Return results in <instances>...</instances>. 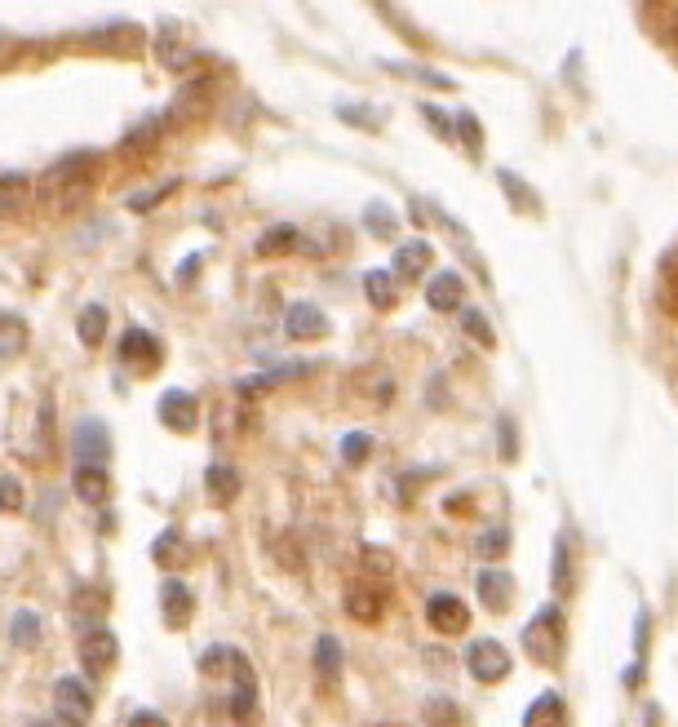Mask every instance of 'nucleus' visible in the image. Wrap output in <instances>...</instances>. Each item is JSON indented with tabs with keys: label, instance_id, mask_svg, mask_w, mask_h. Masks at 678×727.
I'll return each mask as SVG.
<instances>
[{
	"label": "nucleus",
	"instance_id": "f257e3e1",
	"mask_svg": "<svg viewBox=\"0 0 678 727\" xmlns=\"http://www.w3.org/2000/svg\"><path fill=\"white\" fill-rule=\"evenodd\" d=\"M563 643H568V621H563L559 608H541L523 626V648H528V657L537 665H546V670H554L563 661Z\"/></svg>",
	"mask_w": 678,
	"mask_h": 727
},
{
	"label": "nucleus",
	"instance_id": "f03ea898",
	"mask_svg": "<svg viewBox=\"0 0 678 727\" xmlns=\"http://www.w3.org/2000/svg\"><path fill=\"white\" fill-rule=\"evenodd\" d=\"M253 719H258V683H253V665L240 657L231 670V723L249 727Z\"/></svg>",
	"mask_w": 678,
	"mask_h": 727
},
{
	"label": "nucleus",
	"instance_id": "7ed1b4c3",
	"mask_svg": "<svg viewBox=\"0 0 678 727\" xmlns=\"http://www.w3.org/2000/svg\"><path fill=\"white\" fill-rule=\"evenodd\" d=\"M466 665H470V674H475L479 683H497V679H506L510 674V652L501 648L497 639H475L470 643V652H466Z\"/></svg>",
	"mask_w": 678,
	"mask_h": 727
},
{
	"label": "nucleus",
	"instance_id": "20e7f679",
	"mask_svg": "<svg viewBox=\"0 0 678 727\" xmlns=\"http://www.w3.org/2000/svg\"><path fill=\"white\" fill-rule=\"evenodd\" d=\"M54 710L63 714V719L71 727H85L89 714H94V696H89V688L80 679H71V674H63V679L54 683Z\"/></svg>",
	"mask_w": 678,
	"mask_h": 727
},
{
	"label": "nucleus",
	"instance_id": "39448f33",
	"mask_svg": "<svg viewBox=\"0 0 678 727\" xmlns=\"http://www.w3.org/2000/svg\"><path fill=\"white\" fill-rule=\"evenodd\" d=\"M116 657H120V643L107 626H89L80 634V661L89 665V674H107L116 665Z\"/></svg>",
	"mask_w": 678,
	"mask_h": 727
},
{
	"label": "nucleus",
	"instance_id": "423d86ee",
	"mask_svg": "<svg viewBox=\"0 0 678 727\" xmlns=\"http://www.w3.org/2000/svg\"><path fill=\"white\" fill-rule=\"evenodd\" d=\"M156 413H160V422L169 426V430H178V435H191L195 417H200V408H195V395L191 391H164Z\"/></svg>",
	"mask_w": 678,
	"mask_h": 727
},
{
	"label": "nucleus",
	"instance_id": "0eeeda50",
	"mask_svg": "<svg viewBox=\"0 0 678 727\" xmlns=\"http://www.w3.org/2000/svg\"><path fill=\"white\" fill-rule=\"evenodd\" d=\"M120 360H125L129 368L151 373V368H160V342L147 329H129L125 337H120Z\"/></svg>",
	"mask_w": 678,
	"mask_h": 727
},
{
	"label": "nucleus",
	"instance_id": "6e6552de",
	"mask_svg": "<svg viewBox=\"0 0 678 727\" xmlns=\"http://www.w3.org/2000/svg\"><path fill=\"white\" fill-rule=\"evenodd\" d=\"M426 617H430V626H435L439 634H461L470 626V612H466V603H461L457 595H435L426 603Z\"/></svg>",
	"mask_w": 678,
	"mask_h": 727
},
{
	"label": "nucleus",
	"instance_id": "1a4fd4ad",
	"mask_svg": "<svg viewBox=\"0 0 678 727\" xmlns=\"http://www.w3.org/2000/svg\"><path fill=\"white\" fill-rule=\"evenodd\" d=\"M479 599L488 612H506L515 603V577L506 568H484L479 572Z\"/></svg>",
	"mask_w": 678,
	"mask_h": 727
},
{
	"label": "nucleus",
	"instance_id": "9d476101",
	"mask_svg": "<svg viewBox=\"0 0 678 727\" xmlns=\"http://www.w3.org/2000/svg\"><path fill=\"white\" fill-rule=\"evenodd\" d=\"M346 612H351L355 621H382V612H386V590L373 586V581H355V586L346 590Z\"/></svg>",
	"mask_w": 678,
	"mask_h": 727
},
{
	"label": "nucleus",
	"instance_id": "9b49d317",
	"mask_svg": "<svg viewBox=\"0 0 678 727\" xmlns=\"http://www.w3.org/2000/svg\"><path fill=\"white\" fill-rule=\"evenodd\" d=\"M71 444H76V453H80V466H94V462H102V457L111 453V435H107V426L94 422V417L76 426Z\"/></svg>",
	"mask_w": 678,
	"mask_h": 727
},
{
	"label": "nucleus",
	"instance_id": "f8f14e48",
	"mask_svg": "<svg viewBox=\"0 0 678 727\" xmlns=\"http://www.w3.org/2000/svg\"><path fill=\"white\" fill-rule=\"evenodd\" d=\"M160 612H164V626L182 630L191 621V612H195L191 590L182 586V581H164V586H160Z\"/></svg>",
	"mask_w": 678,
	"mask_h": 727
},
{
	"label": "nucleus",
	"instance_id": "ddd939ff",
	"mask_svg": "<svg viewBox=\"0 0 678 727\" xmlns=\"http://www.w3.org/2000/svg\"><path fill=\"white\" fill-rule=\"evenodd\" d=\"M284 333L293 337V342H311V337H324L328 333V320L320 311H315L311 302H297L289 315H284Z\"/></svg>",
	"mask_w": 678,
	"mask_h": 727
},
{
	"label": "nucleus",
	"instance_id": "4468645a",
	"mask_svg": "<svg viewBox=\"0 0 678 727\" xmlns=\"http://www.w3.org/2000/svg\"><path fill=\"white\" fill-rule=\"evenodd\" d=\"M523 727H568V705L559 692H541L523 714Z\"/></svg>",
	"mask_w": 678,
	"mask_h": 727
},
{
	"label": "nucleus",
	"instance_id": "2eb2a0df",
	"mask_svg": "<svg viewBox=\"0 0 678 727\" xmlns=\"http://www.w3.org/2000/svg\"><path fill=\"white\" fill-rule=\"evenodd\" d=\"M426 302H430V311H457L461 306V275L439 271L435 280L426 284Z\"/></svg>",
	"mask_w": 678,
	"mask_h": 727
},
{
	"label": "nucleus",
	"instance_id": "dca6fc26",
	"mask_svg": "<svg viewBox=\"0 0 678 727\" xmlns=\"http://www.w3.org/2000/svg\"><path fill=\"white\" fill-rule=\"evenodd\" d=\"M32 200V178L27 173H0V218H14Z\"/></svg>",
	"mask_w": 678,
	"mask_h": 727
},
{
	"label": "nucleus",
	"instance_id": "f3484780",
	"mask_svg": "<svg viewBox=\"0 0 678 727\" xmlns=\"http://www.w3.org/2000/svg\"><path fill=\"white\" fill-rule=\"evenodd\" d=\"M204 484H209V501H218V506H231L235 497H240V470L213 462L204 470Z\"/></svg>",
	"mask_w": 678,
	"mask_h": 727
},
{
	"label": "nucleus",
	"instance_id": "a211bd4d",
	"mask_svg": "<svg viewBox=\"0 0 678 727\" xmlns=\"http://www.w3.org/2000/svg\"><path fill=\"white\" fill-rule=\"evenodd\" d=\"M107 493H111V479H107V470H102V466H80L76 470V497L80 501H89V506H102V501H107Z\"/></svg>",
	"mask_w": 678,
	"mask_h": 727
},
{
	"label": "nucleus",
	"instance_id": "6ab92c4d",
	"mask_svg": "<svg viewBox=\"0 0 678 727\" xmlns=\"http://www.w3.org/2000/svg\"><path fill=\"white\" fill-rule=\"evenodd\" d=\"M430 266V244L426 240H404L395 249V275H426Z\"/></svg>",
	"mask_w": 678,
	"mask_h": 727
},
{
	"label": "nucleus",
	"instance_id": "aec40b11",
	"mask_svg": "<svg viewBox=\"0 0 678 727\" xmlns=\"http://www.w3.org/2000/svg\"><path fill=\"white\" fill-rule=\"evenodd\" d=\"M315 670H320L324 679H337V674H342V643H337L333 634H320V643H315Z\"/></svg>",
	"mask_w": 678,
	"mask_h": 727
},
{
	"label": "nucleus",
	"instance_id": "412c9836",
	"mask_svg": "<svg viewBox=\"0 0 678 727\" xmlns=\"http://www.w3.org/2000/svg\"><path fill=\"white\" fill-rule=\"evenodd\" d=\"M76 333H80V342H85V346H98L102 337H107V306H85V311H80Z\"/></svg>",
	"mask_w": 678,
	"mask_h": 727
},
{
	"label": "nucleus",
	"instance_id": "4be33fe9",
	"mask_svg": "<svg viewBox=\"0 0 678 727\" xmlns=\"http://www.w3.org/2000/svg\"><path fill=\"white\" fill-rule=\"evenodd\" d=\"M497 182H501V187H506V196H510V204H515V209H523V213H528V209H537V191H532V187H523V182H519L510 169H497Z\"/></svg>",
	"mask_w": 678,
	"mask_h": 727
},
{
	"label": "nucleus",
	"instance_id": "5701e85b",
	"mask_svg": "<svg viewBox=\"0 0 678 727\" xmlns=\"http://www.w3.org/2000/svg\"><path fill=\"white\" fill-rule=\"evenodd\" d=\"M364 289H368V302L382 306V311H390V306H395V284H390L386 271H368L364 275Z\"/></svg>",
	"mask_w": 678,
	"mask_h": 727
},
{
	"label": "nucleus",
	"instance_id": "b1692460",
	"mask_svg": "<svg viewBox=\"0 0 678 727\" xmlns=\"http://www.w3.org/2000/svg\"><path fill=\"white\" fill-rule=\"evenodd\" d=\"M461 329L475 337L479 346H497V333H492V324L484 320V311H475V306H466V311H461Z\"/></svg>",
	"mask_w": 678,
	"mask_h": 727
},
{
	"label": "nucleus",
	"instance_id": "393cba45",
	"mask_svg": "<svg viewBox=\"0 0 678 727\" xmlns=\"http://www.w3.org/2000/svg\"><path fill=\"white\" fill-rule=\"evenodd\" d=\"M289 249H297V231L293 227H271L258 240V253L262 258H271V253H289Z\"/></svg>",
	"mask_w": 678,
	"mask_h": 727
},
{
	"label": "nucleus",
	"instance_id": "a878e982",
	"mask_svg": "<svg viewBox=\"0 0 678 727\" xmlns=\"http://www.w3.org/2000/svg\"><path fill=\"white\" fill-rule=\"evenodd\" d=\"M568 568H572V541L559 537V546H554V595H568Z\"/></svg>",
	"mask_w": 678,
	"mask_h": 727
},
{
	"label": "nucleus",
	"instance_id": "bb28decb",
	"mask_svg": "<svg viewBox=\"0 0 678 727\" xmlns=\"http://www.w3.org/2000/svg\"><path fill=\"white\" fill-rule=\"evenodd\" d=\"M23 342H27V329L14 320V315H0V351L5 355H18L23 351Z\"/></svg>",
	"mask_w": 678,
	"mask_h": 727
},
{
	"label": "nucleus",
	"instance_id": "cd10ccee",
	"mask_svg": "<svg viewBox=\"0 0 678 727\" xmlns=\"http://www.w3.org/2000/svg\"><path fill=\"white\" fill-rule=\"evenodd\" d=\"M9 630H14V643H18V648H36V639H40V617H36V612H18L14 626H9Z\"/></svg>",
	"mask_w": 678,
	"mask_h": 727
},
{
	"label": "nucleus",
	"instance_id": "c85d7f7f",
	"mask_svg": "<svg viewBox=\"0 0 678 727\" xmlns=\"http://www.w3.org/2000/svg\"><path fill=\"white\" fill-rule=\"evenodd\" d=\"M151 555H156V563H164V568H173V563H182V555H187V546L178 541V532H164L156 546H151Z\"/></svg>",
	"mask_w": 678,
	"mask_h": 727
},
{
	"label": "nucleus",
	"instance_id": "c756f323",
	"mask_svg": "<svg viewBox=\"0 0 678 727\" xmlns=\"http://www.w3.org/2000/svg\"><path fill=\"white\" fill-rule=\"evenodd\" d=\"M364 222H368V231L382 235V240H390V235H395V213H386V204H368Z\"/></svg>",
	"mask_w": 678,
	"mask_h": 727
},
{
	"label": "nucleus",
	"instance_id": "7c9ffc66",
	"mask_svg": "<svg viewBox=\"0 0 678 727\" xmlns=\"http://www.w3.org/2000/svg\"><path fill=\"white\" fill-rule=\"evenodd\" d=\"M160 129H164V116H151V120H147V125H138V129H133V133H129V138H125V151H138V147H151V142H156V138H160Z\"/></svg>",
	"mask_w": 678,
	"mask_h": 727
},
{
	"label": "nucleus",
	"instance_id": "2f4dec72",
	"mask_svg": "<svg viewBox=\"0 0 678 727\" xmlns=\"http://www.w3.org/2000/svg\"><path fill=\"white\" fill-rule=\"evenodd\" d=\"M506 546H510V532L506 528H488L475 550H479V559H492V555H506Z\"/></svg>",
	"mask_w": 678,
	"mask_h": 727
},
{
	"label": "nucleus",
	"instance_id": "473e14b6",
	"mask_svg": "<svg viewBox=\"0 0 678 727\" xmlns=\"http://www.w3.org/2000/svg\"><path fill=\"white\" fill-rule=\"evenodd\" d=\"M452 125L461 129V138H466V147H470V156H479V151H484V133H479V120L470 116V111H461L457 120H452Z\"/></svg>",
	"mask_w": 678,
	"mask_h": 727
},
{
	"label": "nucleus",
	"instance_id": "72a5a7b5",
	"mask_svg": "<svg viewBox=\"0 0 678 727\" xmlns=\"http://www.w3.org/2000/svg\"><path fill=\"white\" fill-rule=\"evenodd\" d=\"M0 510H23V484L14 475H0Z\"/></svg>",
	"mask_w": 678,
	"mask_h": 727
},
{
	"label": "nucleus",
	"instance_id": "f704fd0d",
	"mask_svg": "<svg viewBox=\"0 0 678 727\" xmlns=\"http://www.w3.org/2000/svg\"><path fill=\"white\" fill-rule=\"evenodd\" d=\"M71 603H76V621H85V617H98V612L107 608V599H102L98 590H80V595L71 599Z\"/></svg>",
	"mask_w": 678,
	"mask_h": 727
},
{
	"label": "nucleus",
	"instance_id": "c9c22d12",
	"mask_svg": "<svg viewBox=\"0 0 678 727\" xmlns=\"http://www.w3.org/2000/svg\"><path fill=\"white\" fill-rule=\"evenodd\" d=\"M173 187H178V182H160L156 191H138V196H129V209H138V213H142V209H151V204H156V200L173 196Z\"/></svg>",
	"mask_w": 678,
	"mask_h": 727
},
{
	"label": "nucleus",
	"instance_id": "e433bc0d",
	"mask_svg": "<svg viewBox=\"0 0 678 727\" xmlns=\"http://www.w3.org/2000/svg\"><path fill=\"white\" fill-rule=\"evenodd\" d=\"M421 116H426L430 125L439 129V138H444V142H452V138H457V125H452V120H448L439 107H426V102H421Z\"/></svg>",
	"mask_w": 678,
	"mask_h": 727
},
{
	"label": "nucleus",
	"instance_id": "4c0bfd02",
	"mask_svg": "<svg viewBox=\"0 0 678 727\" xmlns=\"http://www.w3.org/2000/svg\"><path fill=\"white\" fill-rule=\"evenodd\" d=\"M368 448H373V439H368V435H346L342 439V457H346V462H364Z\"/></svg>",
	"mask_w": 678,
	"mask_h": 727
},
{
	"label": "nucleus",
	"instance_id": "58836bf2",
	"mask_svg": "<svg viewBox=\"0 0 678 727\" xmlns=\"http://www.w3.org/2000/svg\"><path fill=\"white\" fill-rule=\"evenodd\" d=\"M129 727H169V723H164V719H160V714L142 710V714H133V719H129Z\"/></svg>",
	"mask_w": 678,
	"mask_h": 727
}]
</instances>
